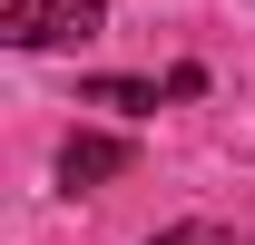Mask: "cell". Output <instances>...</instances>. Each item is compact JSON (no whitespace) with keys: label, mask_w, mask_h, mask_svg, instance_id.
Returning a JSON list of instances; mask_svg holds the SVG:
<instances>
[{"label":"cell","mask_w":255,"mask_h":245,"mask_svg":"<svg viewBox=\"0 0 255 245\" xmlns=\"http://www.w3.org/2000/svg\"><path fill=\"white\" fill-rule=\"evenodd\" d=\"M108 30V0H0V39L10 49H79Z\"/></svg>","instance_id":"obj_1"},{"label":"cell","mask_w":255,"mask_h":245,"mask_svg":"<svg viewBox=\"0 0 255 245\" xmlns=\"http://www.w3.org/2000/svg\"><path fill=\"white\" fill-rule=\"evenodd\" d=\"M128 167H137V147H128V137H98V127H79V137L59 147V186H69V196H79V186L128 177Z\"/></svg>","instance_id":"obj_2"},{"label":"cell","mask_w":255,"mask_h":245,"mask_svg":"<svg viewBox=\"0 0 255 245\" xmlns=\"http://www.w3.org/2000/svg\"><path fill=\"white\" fill-rule=\"evenodd\" d=\"M89 108H118V118H147V108H157V79H89Z\"/></svg>","instance_id":"obj_3"},{"label":"cell","mask_w":255,"mask_h":245,"mask_svg":"<svg viewBox=\"0 0 255 245\" xmlns=\"http://www.w3.org/2000/svg\"><path fill=\"white\" fill-rule=\"evenodd\" d=\"M147 245H246L236 226H167V236H147Z\"/></svg>","instance_id":"obj_4"}]
</instances>
